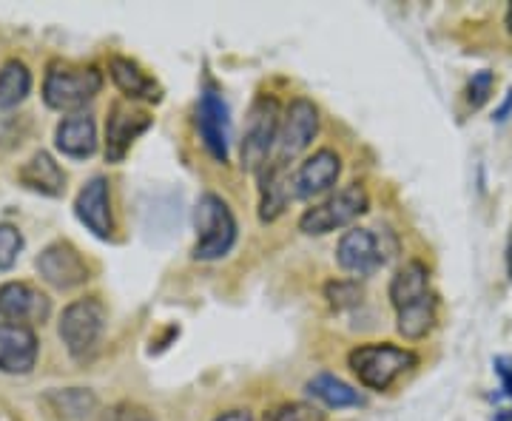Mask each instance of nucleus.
<instances>
[{
	"label": "nucleus",
	"mask_w": 512,
	"mask_h": 421,
	"mask_svg": "<svg viewBox=\"0 0 512 421\" xmlns=\"http://www.w3.org/2000/svg\"><path fill=\"white\" fill-rule=\"evenodd\" d=\"M262 421H325V413L305 402H285L268 410Z\"/></svg>",
	"instance_id": "nucleus-24"
},
{
	"label": "nucleus",
	"mask_w": 512,
	"mask_h": 421,
	"mask_svg": "<svg viewBox=\"0 0 512 421\" xmlns=\"http://www.w3.org/2000/svg\"><path fill=\"white\" fill-rule=\"evenodd\" d=\"M32 89V74L20 63V60H9L0 69V111L15 109L20 100Z\"/></svg>",
	"instance_id": "nucleus-22"
},
{
	"label": "nucleus",
	"mask_w": 512,
	"mask_h": 421,
	"mask_svg": "<svg viewBox=\"0 0 512 421\" xmlns=\"http://www.w3.org/2000/svg\"><path fill=\"white\" fill-rule=\"evenodd\" d=\"M20 183L26 185V188H32V191L46 194V197H60L63 188H66V174L60 171V165L46 151H37L35 157L23 165Z\"/></svg>",
	"instance_id": "nucleus-20"
},
{
	"label": "nucleus",
	"mask_w": 512,
	"mask_h": 421,
	"mask_svg": "<svg viewBox=\"0 0 512 421\" xmlns=\"http://www.w3.org/2000/svg\"><path fill=\"white\" fill-rule=\"evenodd\" d=\"M504 23H507V32L512 35V3H510V9H507V18H504Z\"/></svg>",
	"instance_id": "nucleus-31"
},
{
	"label": "nucleus",
	"mask_w": 512,
	"mask_h": 421,
	"mask_svg": "<svg viewBox=\"0 0 512 421\" xmlns=\"http://www.w3.org/2000/svg\"><path fill=\"white\" fill-rule=\"evenodd\" d=\"M367 191L365 185L350 183L342 191L330 194L328 200L308 208L299 220V231L308 237H325L330 231L348 228L367 211Z\"/></svg>",
	"instance_id": "nucleus-6"
},
{
	"label": "nucleus",
	"mask_w": 512,
	"mask_h": 421,
	"mask_svg": "<svg viewBox=\"0 0 512 421\" xmlns=\"http://www.w3.org/2000/svg\"><path fill=\"white\" fill-rule=\"evenodd\" d=\"M495 86V74L493 72H478L473 74V80H470V86H467V106L476 111L481 109L487 100H490V94H493Z\"/></svg>",
	"instance_id": "nucleus-27"
},
{
	"label": "nucleus",
	"mask_w": 512,
	"mask_h": 421,
	"mask_svg": "<svg viewBox=\"0 0 512 421\" xmlns=\"http://www.w3.org/2000/svg\"><path fill=\"white\" fill-rule=\"evenodd\" d=\"M100 421H157V416H154L148 407H143V404L120 402L114 404V407H109Z\"/></svg>",
	"instance_id": "nucleus-28"
},
{
	"label": "nucleus",
	"mask_w": 512,
	"mask_h": 421,
	"mask_svg": "<svg viewBox=\"0 0 512 421\" xmlns=\"http://www.w3.org/2000/svg\"><path fill=\"white\" fill-rule=\"evenodd\" d=\"M396 237L390 231H376V228H353L339 239L336 248V262L350 271V274L370 276L376 274L387 259L396 254Z\"/></svg>",
	"instance_id": "nucleus-8"
},
{
	"label": "nucleus",
	"mask_w": 512,
	"mask_h": 421,
	"mask_svg": "<svg viewBox=\"0 0 512 421\" xmlns=\"http://www.w3.org/2000/svg\"><path fill=\"white\" fill-rule=\"evenodd\" d=\"M279 131H282V111L276 97L259 94L248 111V126L242 140V165L248 171H262L268 165L271 151L279 146Z\"/></svg>",
	"instance_id": "nucleus-5"
},
{
	"label": "nucleus",
	"mask_w": 512,
	"mask_h": 421,
	"mask_svg": "<svg viewBox=\"0 0 512 421\" xmlns=\"http://www.w3.org/2000/svg\"><path fill=\"white\" fill-rule=\"evenodd\" d=\"M151 126V117L146 111H137L126 103H114L106 120V160L123 163L131 143Z\"/></svg>",
	"instance_id": "nucleus-13"
},
{
	"label": "nucleus",
	"mask_w": 512,
	"mask_h": 421,
	"mask_svg": "<svg viewBox=\"0 0 512 421\" xmlns=\"http://www.w3.org/2000/svg\"><path fill=\"white\" fill-rule=\"evenodd\" d=\"M37 359V336L29 325H0V370L29 373Z\"/></svg>",
	"instance_id": "nucleus-16"
},
{
	"label": "nucleus",
	"mask_w": 512,
	"mask_h": 421,
	"mask_svg": "<svg viewBox=\"0 0 512 421\" xmlns=\"http://www.w3.org/2000/svg\"><path fill=\"white\" fill-rule=\"evenodd\" d=\"M325 296L336 311H348L362 302V288L356 282H330L325 288Z\"/></svg>",
	"instance_id": "nucleus-25"
},
{
	"label": "nucleus",
	"mask_w": 512,
	"mask_h": 421,
	"mask_svg": "<svg viewBox=\"0 0 512 421\" xmlns=\"http://www.w3.org/2000/svg\"><path fill=\"white\" fill-rule=\"evenodd\" d=\"M49 316V299L26 282H9L0 288V325L43 322Z\"/></svg>",
	"instance_id": "nucleus-14"
},
{
	"label": "nucleus",
	"mask_w": 512,
	"mask_h": 421,
	"mask_svg": "<svg viewBox=\"0 0 512 421\" xmlns=\"http://www.w3.org/2000/svg\"><path fill=\"white\" fill-rule=\"evenodd\" d=\"M46 402L52 404L57 416H63V419H86L94 410L97 399H94L89 390L69 387V390H52L46 396Z\"/></svg>",
	"instance_id": "nucleus-23"
},
{
	"label": "nucleus",
	"mask_w": 512,
	"mask_h": 421,
	"mask_svg": "<svg viewBox=\"0 0 512 421\" xmlns=\"http://www.w3.org/2000/svg\"><path fill=\"white\" fill-rule=\"evenodd\" d=\"M342 174V157L333 148H319L293 174V197L296 200H311L316 194H325L336 185Z\"/></svg>",
	"instance_id": "nucleus-12"
},
{
	"label": "nucleus",
	"mask_w": 512,
	"mask_h": 421,
	"mask_svg": "<svg viewBox=\"0 0 512 421\" xmlns=\"http://www.w3.org/2000/svg\"><path fill=\"white\" fill-rule=\"evenodd\" d=\"M197 131L205 151L217 160L228 163V148H231V114L228 103L217 89H202L197 103Z\"/></svg>",
	"instance_id": "nucleus-9"
},
{
	"label": "nucleus",
	"mask_w": 512,
	"mask_h": 421,
	"mask_svg": "<svg viewBox=\"0 0 512 421\" xmlns=\"http://www.w3.org/2000/svg\"><path fill=\"white\" fill-rule=\"evenodd\" d=\"M194 228H197V245H194V259L200 262H214L231 254L237 242V217L228 208V202L220 194L205 191L197 208H194Z\"/></svg>",
	"instance_id": "nucleus-2"
},
{
	"label": "nucleus",
	"mask_w": 512,
	"mask_h": 421,
	"mask_svg": "<svg viewBox=\"0 0 512 421\" xmlns=\"http://www.w3.org/2000/svg\"><path fill=\"white\" fill-rule=\"evenodd\" d=\"M103 330H106V308L94 296L72 302L66 311L60 313V325H57L63 345L77 362L89 359L97 350L100 339H103Z\"/></svg>",
	"instance_id": "nucleus-4"
},
{
	"label": "nucleus",
	"mask_w": 512,
	"mask_h": 421,
	"mask_svg": "<svg viewBox=\"0 0 512 421\" xmlns=\"http://www.w3.org/2000/svg\"><path fill=\"white\" fill-rule=\"evenodd\" d=\"M57 148L66 157H89L97 148V131H94V120L89 114H72L57 126Z\"/></svg>",
	"instance_id": "nucleus-19"
},
{
	"label": "nucleus",
	"mask_w": 512,
	"mask_h": 421,
	"mask_svg": "<svg viewBox=\"0 0 512 421\" xmlns=\"http://www.w3.org/2000/svg\"><path fill=\"white\" fill-rule=\"evenodd\" d=\"M20 248H23V237H20L18 228L0 225V271H9L15 265Z\"/></svg>",
	"instance_id": "nucleus-26"
},
{
	"label": "nucleus",
	"mask_w": 512,
	"mask_h": 421,
	"mask_svg": "<svg viewBox=\"0 0 512 421\" xmlns=\"http://www.w3.org/2000/svg\"><path fill=\"white\" fill-rule=\"evenodd\" d=\"M390 302L396 308V328L404 339H424L436 325V293L430 291V271L421 259H410L390 279Z\"/></svg>",
	"instance_id": "nucleus-1"
},
{
	"label": "nucleus",
	"mask_w": 512,
	"mask_h": 421,
	"mask_svg": "<svg viewBox=\"0 0 512 421\" xmlns=\"http://www.w3.org/2000/svg\"><path fill=\"white\" fill-rule=\"evenodd\" d=\"M214 421H251V413L248 410H228V413H222Z\"/></svg>",
	"instance_id": "nucleus-29"
},
{
	"label": "nucleus",
	"mask_w": 512,
	"mask_h": 421,
	"mask_svg": "<svg viewBox=\"0 0 512 421\" xmlns=\"http://www.w3.org/2000/svg\"><path fill=\"white\" fill-rule=\"evenodd\" d=\"M37 274L43 276L57 291L77 288L89 279V265L80 257V251L69 242H52L40 257H37Z\"/></svg>",
	"instance_id": "nucleus-11"
},
{
	"label": "nucleus",
	"mask_w": 512,
	"mask_h": 421,
	"mask_svg": "<svg viewBox=\"0 0 512 421\" xmlns=\"http://www.w3.org/2000/svg\"><path fill=\"white\" fill-rule=\"evenodd\" d=\"M111 80L117 83V89L126 94L128 100H146V103H160L163 89L154 77H148L134 60L128 57H111L109 60Z\"/></svg>",
	"instance_id": "nucleus-18"
},
{
	"label": "nucleus",
	"mask_w": 512,
	"mask_h": 421,
	"mask_svg": "<svg viewBox=\"0 0 512 421\" xmlns=\"http://www.w3.org/2000/svg\"><path fill=\"white\" fill-rule=\"evenodd\" d=\"M74 211H77V220L83 222L94 237L109 239L111 231H114L109 180L106 177H94V180L83 185V191L77 194V202H74Z\"/></svg>",
	"instance_id": "nucleus-15"
},
{
	"label": "nucleus",
	"mask_w": 512,
	"mask_h": 421,
	"mask_svg": "<svg viewBox=\"0 0 512 421\" xmlns=\"http://www.w3.org/2000/svg\"><path fill=\"white\" fill-rule=\"evenodd\" d=\"M319 134V109L313 106L308 97H296L291 106L285 109L282 117V131H279V163H288L299 157L305 148L311 146L313 137Z\"/></svg>",
	"instance_id": "nucleus-10"
},
{
	"label": "nucleus",
	"mask_w": 512,
	"mask_h": 421,
	"mask_svg": "<svg viewBox=\"0 0 512 421\" xmlns=\"http://www.w3.org/2000/svg\"><path fill=\"white\" fill-rule=\"evenodd\" d=\"M510 109H512V92H510V97H507V103H504L501 109L495 111V120H507V114H510Z\"/></svg>",
	"instance_id": "nucleus-30"
},
{
	"label": "nucleus",
	"mask_w": 512,
	"mask_h": 421,
	"mask_svg": "<svg viewBox=\"0 0 512 421\" xmlns=\"http://www.w3.org/2000/svg\"><path fill=\"white\" fill-rule=\"evenodd\" d=\"M507 268H510V276H512V237H510V251H507Z\"/></svg>",
	"instance_id": "nucleus-32"
},
{
	"label": "nucleus",
	"mask_w": 512,
	"mask_h": 421,
	"mask_svg": "<svg viewBox=\"0 0 512 421\" xmlns=\"http://www.w3.org/2000/svg\"><path fill=\"white\" fill-rule=\"evenodd\" d=\"M308 393L316 396L319 402H325L328 407H362L365 404V396L359 393V390H353L348 382H342V379H336V376H330V373H319V376H313L311 382H308Z\"/></svg>",
	"instance_id": "nucleus-21"
},
{
	"label": "nucleus",
	"mask_w": 512,
	"mask_h": 421,
	"mask_svg": "<svg viewBox=\"0 0 512 421\" xmlns=\"http://www.w3.org/2000/svg\"><path fill=\"white\" fill-rule=\"evenodd\" d=\"M262 200H259V217L262 222H274L282 211H285V205L293 197V177L285 171V163H279L274 160L271 165H265L262 171Z\"/></svg>",
	"instance_id": "nucleus-17"
},
{
	"label": "nucleus",
	"mask_w": 512,
	"mask_h": 421,
	"mask_svg": "<svg viewBox=\"0 0 512 421\" xmlns=\"http://www.w3.org/2000/svg\"><path fill=\"white\" fill-rule=\"evenodd\" d=\"M348 365L367 390L382 393V390H390L399 376L419 365V356L413 350L396 348L390 342H376V345H359L350 350Z\"/></svg>",
	"instance_id": "nucleus-3"
},
{
	"label": "nucleus",
	"mask_w": 512,
	"mask_h": 421,
	"mask_svg": "<svg viewBox=\"0 0 512 421\" xmlns=\"http://www.w3.org/2000/svg\"><path fill=\"white\" fill-rule=\"evenodd\" d=\"M103 89V74L94 66H72L55 60L43 80V100L52 109H77L86 106Z\"/></svg>",
	"instance_id": "nucleus-7"
}]
</instances>
